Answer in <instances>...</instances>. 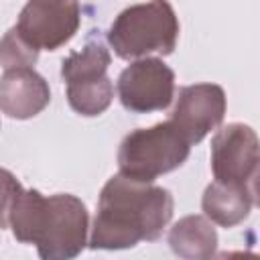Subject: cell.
<instances>
[{
  "mask_svg": "<svg viewBox=\"0 0 260 260\" xmlns=\"http://www.w3.org/2000/svg\"><path fill=\"white\" fill-rule=\"evenodd\" d=\"M173 209L169 189L118 173L102 187L87 244L93 250H124L154 242L173 219Z\"/></svg>",
  "mask_w": 260,
  "mask_h": 260,
  "instance_id": "obj_1",
  "label": "cell"
},
{
  "mask_svg": "<svg viewBox=\"0 0 260 260\" xmlns=\"http://www.w3.org/2000/svg\"><path fill=\"white\" fill-rule=\"evenodd\" d=\"M179 18L169 0H148L124 8L108 30V43L120 59L171 55L179 39Z\"/></svg>",
  "mask_w": 260,
  "mask_h": 260,
  "instance_id": "obj_2",
  "label": "cell"
},
{
  "mask_svg": "<svg viewBox=\"0 0 260 260\" xmlns=\"http://www.w3.org/2000/svg\"><path fill=\"white\" fill-rule=\"evenodd\" d=\"M191 144L179 128L165 120L150 128H136L124 136L118 148V169L138 181H154L179 169L189 158Z\"/></svg>",
  "mask_w": 260,
  "mask_h": 260,
  "instance_id": "obj_3",
  "label": "cell"
},
{
  "mask_svg": "<svg viewBox=\"0 0 260 260\" xmlns=\"http://www.w3.org/2000/svg\"><path fill=\"white\" fill-rule=\"evenodd\" d=\"M89 213L85 203L71 193L45 197V209L35 240L43 260H71L87 244Z\"/></svg>",
  "mask_w": 260,
  "mask_h": 260,
  "instance_id": "obj_4",
  "label": "cell"
},
{
  "mask_svg": "<svg viewBox=\"0 0 260 260\" xmlns=\"http://www.w3.org/2000/svg\"><path fill=\"white\" fill-rule=\"evenodd\" d=\"M258 136L242 122L217 130L211 140V173L219 183L244 187L258 195Z\"/></svg>",
  "mask_w": 260,
  "mask_h": 260,
  "instance_id": "obj_5",
  "label": "cell"
},
{
  "mask_svg": "<svg viewBox=\"0 0 260 260\" xmlns=\"http://www.w3.org/2000/svg\"><path fill=\"white\" fill-rule=\"evenodd\" d=\"M79 22V0H28L14 28L37 51H57L73 39Z\"/></svg>",
  "mask_w": 260,
  "mask_h": 260,
  "instance_id": "obj_6",
  "label": "cell"
},
{
  "mask_svg": "<svg viewBox=\"0 0 260 260\" xmlns=\"http://www.w3.org/2000/svg\"><path fill=\"white\" fill-rule=\"evenodd\" d=\"M122 106L132 114L167 110L175 98V71L158 57L134 59L116 83Z\"/></svg>",
  "mask_w": 260,
  "mask_h": 260,
  "instance_id": "obj_7",
  "label": "cell"
},
{
  "mask_svg": "<svg viewBox=\"0 0 260 260\" xmlns=\"http://www.w3.org/2000/svg\"><path fill=\"white\" fill-rule=\"evenodd\" d=\"M225 108L228 102L221 85L217 83L183 85L179 89L177 104L169 120L193 146L223 122Z\"/></svg>",
  "mask_w": 260,
  "mask_h": 260,
  "instance_id": "obj_8",
  "label": "cell"
},
{
  "mask_svg": "<svg viewBox=\"0 0 260 260\" xmlns=\"http://www.w3.org/2000/svg\"><path fill=\"white\" fill-rule=\"evenodd\" d=\"M51 102L49 83L32 67L4 69L0 77V112L14 120L39 116Z\"/></svg>",
  "mask_w": 260,
  "mask_h": 260,
  "instance_id": "obj_9",
  "label": "cell"
},
{
  "mask_svg": "<svg viewBox=\"0 0 260 260\" xmlns=\"http://www.w3.org/2000/svg\"><path fill=\"white\" fill-rule=\"evenodd\" d=\"M258 203V195L236 185L213 181L205 187L201 197V209L211 223L221 228L240 225Z\"/></svg>",
  "mask_w": 260,
  "mask_h": 260,
  "instance_id": "obj_10",
  "label": "cell"
},
{
  "mask_svg": "<svg viewBox=\"0 0 260 260\" xmlns=\"http://www.w3.org/2000/svg\"><path fill=\"white\" fill-rule=\"evenodd\" d=\"M169 246L185 260H205L217 250V232L205 215H185L169 230Z\"/></svg>",
  "mask_w": 260,
  "mask_h": 260,
  "instance_id": "obj_11",
  "label": "cell"
},
{
  "mask_svg": "<svg viewBox=\"0 0 260 260\" xmlns=\"http://www.w3.org/2000/svg\"><path fill=\"white\" fill-rule=\"evenodd\" d=\"M112 63V55L106 43L100 37L87 39L81 51L71 53L61 63V77L65 83H81L95 81L108 75V67Z\"/></svg>",
  "mask_w": 260,
  "mask_h": 260,
  "instance_id": "obj_12",
  "label": "cell"
},
{
  "mask_svg": "<svg viewBox=\"0 0 260 260\" xmlns=\"http://www.w3.org/2000/svg\"><path fill=\"white\" fill-rule=\"evenodd\" d=\"M43 209H45V195L37 189H22L8 217V228L12 230V236L18 242L35 244Z\"/></svg>",
  "mask_w": 260,
  "mask_h": 260,
  "instance_id": "obj_13",
  "label": "cell"
},
{
  "mask_svg": "<svg viewBox=\"0 0 260 260\" xmlns=\"http://www.w3.org/2000/svg\"><path fill=\"white\" fill-rule=\"evenodd\" d=\"M114 100V83L106 75L95 81L67 83V102L73 112L85 118L104 114Z\"/></svg>",
  "mask_w": 260,
  "mask_h": 260,
  "instance_id": "obj_14",
  "label": "cell"
},
{
  "mask_svg": "<svg viewBox=\"0 0 260 260\" xmlns=\"http://www.w3.org/2000/svg\"><path fill=\"white\" fill-rule=\"evenodd\" d=\"M39 53L32 45H28L18 30L12 26L2 39H0V65L4 69L14 67H32L39 59Z\"/></svg>",
  "mask_w": 260,
  "mask_h": 260,
  "instance_id": "obj_15",
  "label": "cell"
},
{
  "mask_svg": "<svg viewBox=\"0 0 260 260\" xmlns=\"http://www.w3.org/2000/svg\"><path fill=\"white\" fill-rule=\"evenodd\" d=\"M20 193H22L20 181L8 169L0 167V230L8 228V217H10L12 205Z\"/></svg>",
  "mask_w": 260,
  "mask_h": 260,
  "instance_id": "obj_16",
  "label": "cell"
}]
</instances>
